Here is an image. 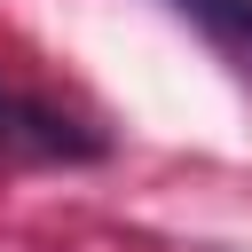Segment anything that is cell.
Segmentation results:
<instances>
[{"instance_id":"obj_1","label":"cell","mask_w":252,"mask_h":252,"mask_svg":"<svg viewBox=\"0 0 252 252\" xmlns=\"http://www.w3.org/2000/svg\"><path fill=\"white\" fill-rule=\"evenodd\" d=\"M0 158L87 165V158H102V134L87 118H71V110H55V102H39V94H24V87L0 79Z\"/></svg>"},{"instance_id":"obj_2","label":"cell","mask_w":252,"mask_h":252,"mask_svg":"<svg viewBox=\"0 0 252 252\" xmlns=\"http://www.w3.org/2000/svg\"><path fill=\"white\" fill-rule=\"evenodd\" d=\"M173 16H189V24H205L220 47H236V55H252V0H165Z\"/></svg>"}]
</instances>
